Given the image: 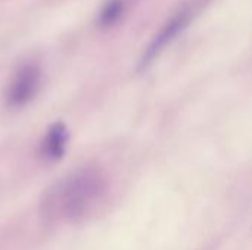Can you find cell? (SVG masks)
Returning <instances> with one entry per match:
<instances>
[{"instance_id":"6da1fadb","label":"cell","mask_w":252,"mask_h":250,"mask_svg":"<svg viewBox=\"0 0 252 250\" xmlns=\"http://www.w3.org/2000/svg\"><path fill=\"white\" fill-rule=\"evenodd\" d=\"M102 190L103 181L94 171H78L68 177L59 190V202L65 215L72 220L86 215Z\"/></svg>"},{"instance_id":"3957f363","label":"cell","mask_w":252,"mask_h":250,"mask_svg":"<svg viewBox=\"0 0 252 250\" xmlns=\"http://www.w3.org/2000/svg\"><path fill=\"white\" fill-rule=\"evenodd\" d=\"M43 83V69L34 60L21 63L13 72L7 90L6 105L9 108H22L28 105L40 91Z\"/></svg>"},{"instance_id":"277c9868","label":"cell","mask_w":252,"mask_h":250,"mask_svg":"<svg viewBox=\"0 0 252 250\" xmlns=\"http://www.w3.org/2000/svg\"><path fill=\"white\" fill-rule=\"evenodd\" d=\"M68 130L66 125L61 121L52 124L43 139L41 155L47 161H59L66 150L68 146Z\"/></svg>"},{"instance_id":"7a4b0ae2","label":"cell","mask_w":252,"mask_h":250,"mask_svg":"<svg viewBox=\"0 0 252 250\" xmlns=\"http://www.w3.org/2000/svg\"><path fill=\"white\" fill-rule=\"evenodd\" d=\"M199 9H201V3L198 1L188 3L164 22V25L158 29L155 37L151 40L149 46L145 49L139 62V71L146 69L173 41H176L185 32V29H188V27L198 15Z\"/></svg>"},{"instance_id":"5b68a950","label":"cell","mask_w":252,"mask_h":250,"mask_svg":"<svg viewBox=\"0 0 252 250\" xmlns=\"http://www.w3.org/2000/svg\"><path fill=\"white\" fill-rule=\"evenodd\" d=\"M126 12V1L124 0H106V3L102 6L97 18V24L102 28H109L120 22Z\"/></svg>"}]
</instances>
